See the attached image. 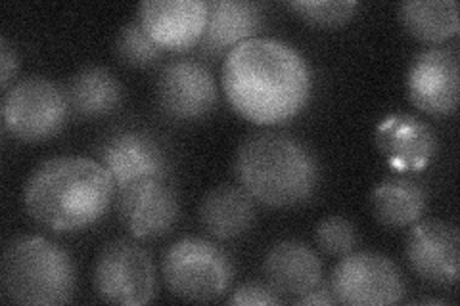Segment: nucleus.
Returning a JSON list of instances; mask_svg holds the SVG:
<instances>
[{
	"instance_id": "nucleus-1",
	"label": "nucleus",
	"mask_w": 460,
	"mask_h": 306,
	"mask_svg": "<svg viewBox=\"0 0 460 306\" xmlns=\"http://www.w3.org/2000/svg\"><path fill=\"white\" fill-rule=\"evenodd\" d=\"M223 91L233 109L255 125H277L307 106L313 73L292 45L270 37L240 42L225 56Z\"/></svg>"
},
{
	"instance_id": "nucleus-2",
	"label": "nucleus",
	"mask_w": 460,
	"mask_h": 306,
	"mask_svg": "<svg viewBox=\"0 0 460 306\" xmlns=\"http://www.w3.org/2000/svg\"><path fill=\"white\" fill-rule=\"evenodd\" d=\"M115 182L98 159L58 155L45 159L23 186V205L33 221L56 234L96 224L115 199Z\"/></svg>"
},
{
	"instance_id": "nucleus-3",
	"label": "nucleus",
	"mask_w": 460,
	"mask_h": 306,
	"mask_svg": "<svg viewBox=\"0 0 460 306\" xmlns=\"http://www.w3.org/2000/svg\"><path fill=\"white\" fill-rule=\"evenodd\" d=\"M234 174L257 203L277 209L309 201L321 182L313 152L282 133H257L243 140L234 155Z\"/></svg>"
},
{
	"instance_id": "nucleus-4",
	"label": "nucleus",
	"mask_w": 460,
	"mask_h": 306,
	"mask_svg": "<svg viewBox=\"0 0 460 306\" xmlns=\"http://www.w3.org/2000/svg\"><path fill=\"white\" fill-rule=\"evenodd\" d=\"M75 267L69 253L42 236L12 240L0 260V287L13 304L58 306L74 299Z\"/></svg>"
},
{
	"instance_id": "nucleus-5",
	"label": "nucleus",
	"mask_w": 460,
	"mask_h": 306,
	"mask_svg": "<svg viewBox=\"0 0 460 306\" xmlns=\"http://www.w3.org/2000/svg\"><path fill=\"white\" fill-rule=\"evenodd\" d=\"M162 275L175 297L189 302H211L221 299L233 285L234 265L221 245L186 236L165 249Z\"/></svg>"
},
{
	"instance_id": "nucleus-6",
	"label": "nucleus",
	"mask_w": 460,
	"mask_h": 306,
	"mask_svg": "<svg viewBox=\"0 0 460 306\" xmlns=\"http://www.w3.org/2000/svg\"><path fill=\"white\" fill-rule=\"evenodd\" d=\"M66 91L54 81L31 75L13 81L4 91L0 115L8 135L22 142H45L66 127L69 118Z\"/></svg>"
},
{
	"instance_id": "nucleus-7",
	"label": "nucleus",
	"mask_w": 460,
	"mask_h": 306,
	"mask_svg": "<svg viewBox=\"0 0 460 306\" xmlns=\"http://www.w3.org/2000/svg\"><path fill=\"white\" fill-rule=\"evenodd\" d=\"M94 289L111 304H148L157 291L152 257L135 240L108 241L96 257Z\"/></svg>"
},
{
	"instance_id": "nucleus-8",
	"label": "nucleus",
	"mask_w": 460,
	"mask_h": 306,
	"mask_svg": "<svg viewBox=\"0 0 460 306\" xmlns=\"http://www.w3.org/2000/svg\"><path fill=\"white\" fill-rule=\"evenodd\" d=\"M330 291L349 306L395 304L407 293L405 275L382 253L351 251L338 260L330 275Z\"/></svg>"
},
{
	"instance_id": "nucleus-9",
	"label": "nucleus",
	"mask_w": 460,
	"mask_h": 306,
	"mask_svg": "<svg viewBox=\"0 0 460 306\" xmlns=\"http://www.w3.org/2000/svg\"><path fill=\"white\" fill-rule=\"evenodd\" d=\"M155 100L165 118L196 121L209 115L219 100L211 69L192 57L165 64L155 81Z\"/></svg>"
},
{
	"instance_id": "nucleus-10",
	"label": "nucleus",
	"mask_w": 460,
	"mask_h": 306,
	"mask_svg": "<svg viewBox=\"0 0 460 306\" xmlns=\"http://www.w3.org/2000/svg\"><path fill=\"white\" fill-rule=\"evenodd\" d=\"M115 209L128 236L138 241L167 236L181 211L171 179H146L118 189Z\"/></svg>"
},
{
	"instance_id": "nucleus-11",
	"label": "nucleus",
	"mask_w": 460,
	"mask_h": 306,
	"mask_svg": "<svg viewBox=\"0 0 460 306\" xmlns=\"http://www.w3.org/2000/svg\"><path fill=\"white\" fill-rule=\"evenodd\" d=\"M98 162L115 182V189L146 179H171L165 145L142 128H119L98 148Z\"/></svg>"
},
{
	"instance_id": "nucleus-12",
	"label": "nucleus",
	"mask_w": 460,
	"mask_h": 306,
	"mask_svg": "<svg viewBox=\"0 0 460 306\" xmlns=\"http://www.w3.org/2000/svg\"><path fill=\"white\" fill-rule=\"evenodd\" d=\"M405 257L411 270L431 285H455L460 275V236L439 218H420L409 226Z\"/></svg>"
},
{
	"instance_id": "nucleus-13",
	"label": "nucleus",
	"mask_w": 460,
	"mask_h": 306,
	"mask_svg": "<svg viewBox=\"0 0 460 306\" xmlns=\"http://www.w3.org/2000/svg\"><path fill=\"white\" fill-rule=\"evenodd\" d=\"M458 54L453 48H424L407 71V94L420 111L445 118L458 106Z\"/></svg>"
},
{
	"instance_id": "nucleus-14",
	"label": "nucleus",
	"mask_w": 460,
	"mask_h": 306,
	"mask_svg": "<svg viewBox=\"0 0 460 306\" xmlns=\"http://www.w3.org/2000/svg\"><path fill=\"white\" fill-rule=\"evenodd\" d=\"M208 10V0H144L137 20L164 50L184 52L198 47Z\"/></svg>"
},
{
	"instance_id": "nucleus-15",
	"label": "nucleus",
	"mask_w": 460,
	"mask_h": 306,
	"mask_svg": "<svg viewBox=\"0 0 460 306\" xmlns=\"http://www.w3.org/2000/svg\"><path fill=\"white\" fill-rule=\"evenodd\" d=\"M376 144L385 162L399 172L426 169L438 152L434 128L411 113H394L382 119Z\"/></svg>"
},
{
	"instance_id": "nucleus-16",
	"label": "nucleus",
	"mask_w": 460,
	"mask_h": 306,
	"mask_svg": "<svg viewBox=\"0 0 460 306\" xmlns=\"http://www.w3.org/2000/svg\"><path fill=\"white\" fill-rule=\"evenodd\" d=\"M263 274L279 295L299 297L323 285V260L307 243L282 240L267 251Z\"/></svg>"
},
{
	"instance_id": "nucleus-17",
	"label": "nucleus",
	"mask_w": 460,
	"mask_h": 306,
	"mask_svg": "<svg viewBox=\"0 0 460 306\" xmlns=\"http://www.w3.org/2000/svg\"><path fill=\"white\" fill-rule=\"evenodd\" d=\"M261 27V4L252 0H211L208 23L198 47L208 56H226L240 42L257 37Z\"/></svg>"
},
{
	"instance_id": "nucleus-18",
	"label": "nucleus",
	"mask_w": 460,
	"mask_h": 306,
	"mask_svg": "<svg viewBox=\"0 0 460 306\" xmlns=\"http://www.w3.org/2000/svg\"><path fill=\"white\" fill-rule=\"evenodd\" d=\"M255 199L234 184H221L209 189L199 203V224L219 241H233L246 236L255 223Z\"/></svg>"
},
{
	"instance_id": "nucleus-19",
	"label": "nucleus",
	"mask_w": 460,
	"mask_h": 306,
	"mask_svg": "<svg viewBox=\"0 0 460 306\" xmlns=\"http://www.w3.org/2000/svg\"><path fill=\"white\" fill-rule=\"evenodd\" d=\"M69 108L81 118H106L123 104V84L108 67L86 66L66 86Z\"/></svg>"
},
{
	"instance_id": "nucleus-20",
	"label": "nucleus",
	"mask_w": 460,
	"mask_h": 306,
	"mask_svg": "<svg viewBox=\"0 0 460 306\" xmlns=\"http://www.w3.org/2000/svg\"><path fill=\"white\" fill-rule=\"evenodd\" d=\"M428 205L426 188L407 177L384 179L370 194V209L385 228H409L419 223Z\"/></svg>"
},
{
	"instance_id": "nucleus-21",
	"label": "nucleus",
	"mask_w": 460,
	"mask_h": 306,
	"mask_svg": "<svg viewBox=\"0 0 460 306\" xmlns=\"http://www.w3.org/2000/svg\"><path fill=\"white\" fill-rule=\"evenodd\" d=\"M397 13L405 31L428 45H439L460 31L456 0H407Z\"/></svg>"
},
{
	"instance_id": "nucleus-22",
	"label": "nucleus",
	"mask_w": 460,
	"mask_h": 306,
	"mask_svg": "<svg viewBox=\"0 0 460 306\" xmlns=\"http://www.w3.org/2000/svg\"><path fill=\"white\" fill-rule=\"evenodd\" d=\"M115 56L125 66L131 67H150L164 56V48L144 31L138 20L125 23L118 37H115L113 45Z\"/></svg>"
},
{
	"instance_id": "nucleus-23",
	"label": "nucleus",
	"mask_w": 460,
	"mask_h": 306,
	"mask_svg": "<svg viewBox=\"0 0 460 306\" xmlns=\"http://www.w3.org/2000/svg\"><path fill=\"white\" fill-rule=\"evenodd\" d=\"M301 20L316 27H338L355 18L358 3L355 0H296L288 3Z\"/></svg>"
},
{
	"instance_id": "nucleus-24",
	"label": "nucleus",
	"mask_w": 460,
	"mask_h": 306,
	"mask_svg": "<svg viewBox=\"0 0 460 306\" xmlns=\"http://www.w3.org/2000/svg\"><path fill=\"white\" fill-rule=\"evenodd\" d=\"M314 240L316 245H319L326 255L341 258L355 251L358 236L357 228L351 221H348V218L341 214H332L323 218V221L316 224Z\"/></svg>"
},
{
	"instance_id": "nucleus-25",
	"label": "nucleus",
	"mask_w": 460,
	"mask_h": 306,
	"mask_svg": "<svg viewBox=\"0 0 460 306\" xmlns=\"http://www.w3.org/2000/svg\"><path fill=\"white\" fill-rule=\"evenodd\" d=\"M226 302L233 306H270L280 304L282 297L267 282H248L236 287Z\"/></svg>"
},
{
	"instance_id": "nucleus-26",
	"label": "nucleus",
	"mask_w": 460,
	"mask_h": 306,
	"mask_svg": "<svg viewBox=\"0 0 460 306\" xmlns=\"http://www.w3.org/2000/svg\"><path fill=\"white\" fill-rule=\"evenodd\" d=\"M18 67H20L18 50L13 48V45L6 37H3L0 39V84H3V91H6L12 84V79L16 77Z\"/></svg>"
},
{
	"instance_id": "nucleus-27",
	"label": "nucleus",
	"mask_w": 460,
	"mask_h": 306,
	"mask_svg": "<svg viewBox=\"0 0 460 306\" xmlns=\"http://www.w3.org/2000/svg\"><path fill=\"white\" fill-rule=\"evenodd\" d=\"M296 304H334L338 302L332 295V291L330 289H324L323 285L314 287L311 291H307L305 295H299L294 299Z\"/></svg>"
},
{
	"instance_id": "nucleus-28",
	"label": "nucleus",
	"mask_w": 460,
	"mask_h": 306,
	"mask_svg": "<svg viewBox=\"0 0 460 306\" xmlns=\"http://www.w3.org/2000/svg\"><path fill=\"white\" fill-rule=\"evenodd\" d=\"M419 302H422V304H445V301H438V299H420Z\"/></svg>"
}]
</instances>
